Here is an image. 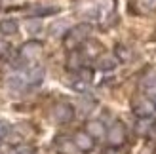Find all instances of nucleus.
<instances>
[{
    "label": "nucleus",
    "mask_w": 156,
    "mask_h": 154,
    "mask_svg": "<svg viewBox=\"0 0 156 154\" xmlns=\"http://www.w3.org/2000/svg\"><path fill=\"white\" fill-rule=\"evenodd\" d=\"M6 88L10 89V91H13V93H21V91H25V88H27V82H25V78L19 74V76H8V80H6Z\"/></svg>",
    "instance_id": "nucleus-12"
},
{
    "label": "nucleus",
    "mask_w": 156,
    "mask_h": 154,
    "mask_svg": "<svg viewBox=\"0 0 156 154\" xmlns=\"http://www.w3.org/2000/svg\"><path fill=\"white\" fill-rule=\"evenodd\" d=\"M156 10V0H135L137 13H151Z\"/></svg>",
    "instance_id": "nucleus-14"
},
{
    "label": "nucleus",
    "mask_w": 156,
    "mask_h": 154,
    "mask_svg": "<svg viewBox=\"0 0 156 154\" xmlns=\"http://www.w3.org/2000/svg\"><path fill=\"white\" fill-rule=\"evenodd\" d=\"M126 137H128V131H126V126L122 124L120 120H116L114 124L107 129V141L111 147H122L124 143H126Z\"/></svg>",
    "instance_id": "nucleus-2"
},
{
    "label": "nucleus",
    "mask_w": 156,
    "mask_h": 154,
    "mask_svg": "<svg viewBox=\"0 0 156 154\" xmlns=\"http://www.w3.org/2000/svg\"><path fill=\"white\" fill-rule=\"evenodd\" d=\"M67 67H69V71H73V72L82 71V68H84V51H80V50H73L71 53H69Z\"/></svg>",
    "instance_id": "nucleus-10"
},
{
    "label": "nucleus",
    "mask_w": 156,
    "mask_h": 154,
    "mask_svg": "<svg viewBox=\"0 0 156 154\" xmlns=\"http://www.w3.org/2000/svg\"><path fill=\"white\" fill-rule=\"evenodd\" d=\"M135 129H137L139 135H147L152 129V122L149 118H139V124L135 126Z\"/></svg>",
    "instance_id": "nucleus-15"
},
{
    "label": "nucleus",
    "mask_w": 156,
    "mask_h": 154,
    "mask_svg": "<svg viewBox=\"0 0 156 154\" xmlns=\"http://www.w3.org/2000/svg\"><path fill=\"white\" fill-rule=\"evenodd\" d=\"M103 154H118V150H116V147H108Z\"/></svg>",
    "instance_id": "nucleus-22"
},
{
    "label": "nucleus",
    "mask_w": 156,
    "mask_h": 154,
    "mask_svg": "<svg viewBox=\"0 0 156 154\" xmlns=\"http://www.w3.org/2000/svg\"><path fill=\"white\" fill-rule=\"evenodd\" d=\"M21 76L25 78L27 86H38L44 80V68L42 67H29Z\"/></svg>",
    "instance_id": "nucleus-7"
},
{
    "label": "nucleus",
    "mask_w": 156,
    "mask_h": 154,
    "mask_svg": "<svg viewBox=\"0 0 156 154\" xmlns=\"http://www.w3.org/2000/svg\"><path fill=\"white\" fill-rule=\"evenodd\" d=\"M73 141H74L76 149L80 152H90V150H93V147H95V139H93L86 129L84 131H76L73 135Z\"/></svg>",
    "instance_id": "nucleus-5"
},
{
    "label": "nucleus",
    "mask_w": 156,
    "mask_h": 154,
    "mask_svg": "<svg viewBox=\"0 0 156 154\" xmlns=\"http://www.w3.org/2000/svg\"><path fill=\"white\" fill-rule=\"evenodd\" d=\"M86 131H88L93 139H103V137H107V128L101 120H91L86 124Z\"/></svg>",
    "instance_id": "nucleus-11"
},
{
    "label": "nucleus",
    "mask_w": 156,
    "mask_h": 154,
    "mask_svg": "<svg viewBox=\"0 0 156 154\" xmlns=\"http://www.w3.org/2000/svg\"><path fill=\"white\" fill-rule=\"evenodd\" d=\"M17 152H19V154H33V152H34V149H33V147H21Z\"/></svg>",
    "instance_id": "nucleus-20"
},
{
    "label": "nucleus",
    "mask_w": 156,
    "mask_h": 154,
    "mask_svg": "<svg viewBox=\"0 0 156 154\" xmlns=\"http://www.w3.org/2000/svg\"><path fill=\"white\" fill-rule=\"evenodd\" d=\"M51 116L57 124H69L74 118V107L71 103H57L51 110Z\"/></svg>",
    "instance_id": "nucleus-3"
},
{
    "label": "nucleus",
    "mask_w": 156,
    "mask_h": 154,
    "mask_svg": "<svg viewBox=\"0 0 156 154\" xmlns=\"http://www.w3.org/2000/svg\"><path fill=\"white\" fill-rule=\"evenodd\" d=\"M90 30H91V27L86 25V23H80V25L73 27L71 30H67V34H65V48H67L69 51L78 50L86 40H88Z\"/></svg>",
    "instance_id": "nucleus-1"
},
{
    "label": "nucleus",
    "mask_w": 156,
    "mask_h": 154,
    "mask_svg": "<svg viewBox=\"0 0 156 154\" xmlns=\"http://www.w3.org/2000/svg\"><path fill=\"white\" fill-rule=\"evenodd\" d=\"M53 149H55L59 154H74L78 150L76 145H74V141L69 139V137H65V135H59L57 137L55 143H53Z\"/></svg>",
    "instance_id": "nucleus-8"
},
{
    "label": "nucleus",
    "mask_w": 156,
    "mask_h": 154,
    "mask_svg": "<svg viewBox=\"0 0 156 154\" xmlns=\"http://www.w3.org/2000/svg\"><path fill=\"white\" fill-rule=\"evenodd\" d=\"M118 63L120 59L116 57V53H101V55H97V68H101V71H112Z\"/></svg>",
    "instance_id": "nucleus-9"
},
{
    "label": "nucleus",
    "mask_w": 156,
    "mask_h": 154,
    "mask_svg": "<svg viewBox=\"0 0 156 154\" xmlns=\"http://www.w3.org/2000/svg\"><path fill=\"white\" fill-rule=\"evenodd\" d=\"M25 29L29 30L30 34H36V33H40V29H42V23L38 21V19H29L25 23Z\"/></svg>",
    "instance_id": "nucleus-17"
},
{
    "label": "nucleus",
    "mask_w": 156,
    "mask_h": 154,
    "mask_svg": "<svg viewBox=\"0 0 156 154\" xmlns=\"http://www.w3.org/2000/svg\"><path fill=\"white\" fill-rule=\"evenodd\" d=\"M8 131H10V128H8V124H4V122H0V139H4V137L8 135Z\"/></svg>",
    "instance_id": "nucleus-19"
},
{
    "label": "nucleus",
    "mask_w": 156,
    "mask_h": 154,
    "mask_svg": "<svg viewBox=\"0 0 156 154\" xmlns=\"http://www.w3.org/2000/svg\"><path fill=\"white\" fill-rule=\"evenodd\" d=\"M50 30H51L53 36H61V34H65L69 29H67V23L65 21H57V23H53V25H51Z\"/></svg>",
    "instance_id": "nucleus-16"
},
{
    "label": "nucleus",
    "mask_w": 156,
    "mask_h": 154,
    "mask_svg": "<svg viewBox=\"0 0 156 154\" xmlns=\"http://www.w3.org/2000/svg\"><path fill=\"white\" fill-rule=\"evenodd\" d=\"M19 55L25 61H36L38 57L42 55V42H38V40L25 42L21 46V50H19Z\"/></svg>",
    "instance_id": "nucleus-4"
},
{
    "label": "nucleus",
    "mask_w": 156,
    "mask_h": 154,
    "mask_svg": "<svg viewBox=\"0 0 156 154\" xmlns=\"http://www.w3.org/2000/svg\"><path fill=\"white\" fill-rule=\"evenodd\" d=\"M116 57L120 61H126L129 57V51H126V46H116Z\"/></svg>",
    "instance_id": "nucleus-18"
},
{
    "label": "nucleus",
    "mask_w": 156,
    "mask_h": 154,
    "mask_svg": "<svg viewBox=\"0 0 156 154\" xmlns=\"http://www.w3.org/2000/svg\"><path fill=\"white\" fill-rule=\"evenodd\" d=\"M17 30H19V25L15 19L6 17L0 21V34L2 36H13V34H17Z\"/></svg>",
    "instance_id": "nucleus-13"
},
{
    "label": "nucleus",
    "mask_w": 156,
    "mask_h": 154,
    "mask_svg": "<svg viewBox=\"0 0 156 154\" xmlns=\"http://www.w3.org/2000/svg\"><path fill=\"white\" fill-rule=\"evenodd\" d=\"M154 109H156V105H154V101H151V99H135L133 101V114L137 118H149L151 114L154 112Z\"/></svg>",
    "instance_id": "nucleus-6"
},
{
    "label": "nucleus",
    "mask_w": 156,
    "mask_h": 154,
    "mask_svg": "<svg viewBox=\"0 0 156 154\" xmlns=\"http://www.w3.org/2000/svg\"><path fill=\"white\" fill-rule=\"evenodd\" d=\"M8 48H10V46H8L6 42H0V55H6V53H8Z\"/></svg>",
    "instance_id": "nucleus-21"
}]
</instances>
